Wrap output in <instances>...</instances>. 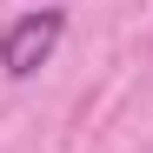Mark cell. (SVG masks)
Instances as JSON below:
<instances>
[{
	"label": "cell",
	"mask_w": 153,
	"mask_h": 153,
	"mask_svg": "<svg viewBox=\"0 0 153 153\" xmlns=\"http://www.w3.org/2000/svg\"><path fill=\"white\" fill-rule=\"evenodd\" d=\"M67 33V13L60 7H40V13H20L7 33H0V67L13 73V80H27V73H40L47 60H53V47Z\"/></svg>",
	"instance_id": "1"
}]
</instances>
